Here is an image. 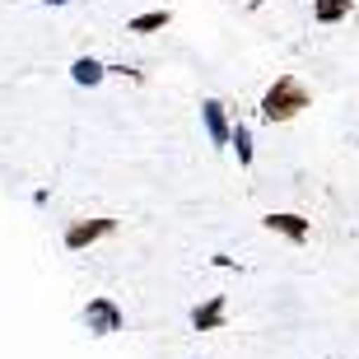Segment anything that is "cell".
I'll use <instances>...</instances> for the list:
<instances>
[{"label": "cell", "instance_id": "52a82bcc", "mask_svg": "<svg viewBox=\"0 0 359 359\" xmlns=\"http://www.w3.org/2000/svg\"><path fill=\"white\" fill-rule=\"evenodd\" d=\"M70 80L80 84V89H98V84L107 80V61H98V56H75V61H70Z\"/></svg>", "mask_w": 359, "mask_h": 359}, {"label": "cell", "instance_id": "ba28073f", "mask_svg": "<svg viewBox=\"0 0 359 359\" xmlns=\"http://www.w3.org/2000/svg\"><path fill=\"white\" fill-rule=\"evenodd\" d=\"M355 14V0H313V24L332 28V24H346Z\"/></svg>", "mask_w": 359, "mask_h": 359}, {"label": "cell", "instance_id": "7c38bea8", "mask_svg": "<svg viewBox=\"0 0 359 359\" xmlns=\"http://www.w3.org/2000/svg\"><path fill=\"white\" fill-rule=\"evenodd\" d=\"M38 5H56L61 10V5H75V0H38Z\"/></svg>", "mask_w": 359, "mask_h": 359}, {"label": "cell", "instance_id": "8fae6325", "mask_svg": "<svg viewBox=\"0 0 359 359\" xmlns=\"http://www.w3.org/2000/svg\"><path fill=\"white\" fill-rule=\"evenodd\" d=\"M210 262H215V266H219V271H233V266H238V262H233V257H224V252H215Z\"/></svg>", "mask_w": 359, "mask_h": 359}, {"label": "cell", "instance_id": "8992f818", "mask_svg": "<svg viewBox=\"0 0 359 359\" xmlns=\"http://www.w3.org/2000/svg\"><path fill=\"white\" fill-rule=\"evenodd\" d=\"M262 224H266L271 233H280V238H290V243H308L313 238V224H308L304 215H294V210H271Z\"/></svg>", "mask_w": 359, "mask_h": 359}, {"label": "cell", "instance_id": "4fadbf2b", "mask_svg": "<svg viewBox=\"0 0 359 359\" xmlns=\"http://www.w3.org/2000/svg\"><path fill=\"white\" fill-rule=\"evenodd\" d=\"M355 145H359V140H355Z\"/></svg>", "mask_w": 359, "mask_h": 359}, {"label": "cell", "instance_id": "6da1fadb", "mask_svg": "<svg viewBox=\"0 0 359 359\" xmlns=\"http://www.w3.org/2000/svg\"><path fill=\"white\" fill-rule=\"evenodd\" d=\"M304 107H313V89H308L299 75H276L266 93H262V107H257V117L280 126V121H294Z\"/></svg>", "mask_w": 359, "mask_h": 359}, {"label": "cell", "instance_id": "30bf717a", "mask_svg": "<svg viewBox=\"0 0 359 359\" xmlns=\"http://www.w3.org/2000/svg\"><path fill=\"white\" fill-rule=\"evenodd\" d=\"M229 149L238 154L243 168H252V159H257V140H252V126H248V121H233V140H229Z\"/></svg>", "mask_w": 359, "mask_h": 359}, {"label": "cell", "instance_id": "3957f363", "mask_svg": "<svg viewBox=\"0 0 359 359\" xmlns=\"http://www.w3.org/2000/svg\"><path fill=\"white\" fill-rule=\"evenodd\" d=\"M117 233V219L112 215H98V219H70L66 224V252H84V248H93V243H103Z\"/></svg>", "mask_w": 359, "mask_h": 359}, {"label": "cell", "instance_id": "7a4b0ae2", "mask_svg": "<svg viewBox=\"0 0 359 359\" xmlns=\"http://www.w3.org/2000/svg\"><path fill=\"white\" fill-rule=\"evenodd\" d=\"M80 322L89 327V336H117V332H126V313H121V304L112 299V294H93L89 304L80 308Z\"/></svg>", "mask_w": 359, "mask_h": 359}, {"label": "cell", "instance_id": "5b68a950", "mask_svg": "<svg viewBox=\"0 0 359 359\" xmlns=\"http://www.w3.org/2000/svg\"><path fill=\"white\" fill-rule=\"evenodd\" d=\"M187 322H191V332H224V322H229V299H224V294H210L205 304H196L191 313H187Z\"/></svg>", "mask_w": 359, "mask_h": 359}, {"label": "cell", "instance_id": "277c9868", "mask_svg": "<svg viewBox=\"0 0 359 359\" xmlns=\"http://www.w3.org/2000/svg\"><path fill=\"white\" fill-rule=\"evenodd\" d=\"M201 126H205V140L215 149H229L233 140V117H229V107L219 98H201Z\"/></svg>", "mask_w": 359, "mask_h": 359}, {"label": "cell", "instance_id": "9c48e42d", "mask_svg": "<svg viewBox=\"0 0 359 359\" xmlns=\"http://www.w3.org/2000/svg\"><path fill=\"white\" fill-rule=\"evenodd\" d=\"M168 24H173V10H145V14H131L126 19V33H140L145 38V33H163Z\"/></svg>", "mask_w": 359, "mask_h": 359}]
</instances>
